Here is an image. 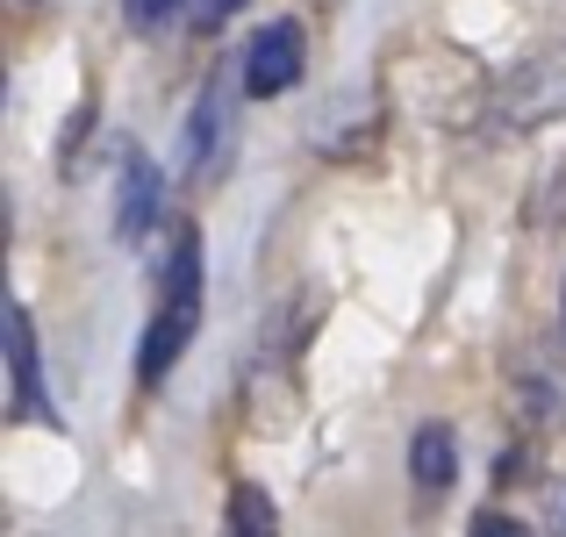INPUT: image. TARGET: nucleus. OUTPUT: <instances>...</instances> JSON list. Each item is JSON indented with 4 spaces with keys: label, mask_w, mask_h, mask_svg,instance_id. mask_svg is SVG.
Instances as JSON below:
<instances>
[{
    "label": "nucleus",
    "mask_w": 566,
    "mask_h": 537,
    "mask_svg": "<svg viewBox=\"0 0 566 537\" xmlns=\"http://www.w3.org/2000/svg\"><path fill=\"white\" fill-rule=\"evenodd\" d=\"M559 530H566V516H559Z\"/></svg>",
    "instance_id": "11"
},
{
    "label": "nucleus",
    "mask_w": 566,
    "mask_h": 537,
    "mask_svg": "<svg viewBox=\"0 0 566 537\" xmlns=\"http://www.w3.org/2000/svg\"><path fill=\"white\" fill-rule=\"evenodd\" d=\"M222 144H230V72H216V80L201 86V108H193V123H187V166L208 172Z\"/></svg>",
    "instance_id": "4"
},
{
    "label": "nucleus",
    "mask_w": 566,
    "mask_h": 537,
    "mask_svg": "<svg viewBox=\"0 0 566 537\" xmlns=\"http://www.w3.org/2000/svg\"><path fill=\"white\" fill-rule=\"evenodd\" d=\"M473 537H531L516 516H502V509H488V516H473Z\"/></svg>",
    "instance_id": "10"
},
{
    "label": "nucleus",
    "mask_w": 566,
    "mask_h": 537,
    "mask_svg": "<svg viewBox=\"0 0 566 537\" xmlns=\"http://www.w3.org/2000/svg\"><path fill=\"white\" fill-rule=\"evenodd\" d=\"M0 337H8L14 415H36V409H43V366H36V330H29V308H8V323H0Z\"/></svg>",
    "instance_id": "5"
},
{
    "label": "nucleus",
    "mask_w": 566,
    "mask_h": 537,
    "mask_svg": "<svg viewBox=\"0 0 566 537\" xmlns=\"http://www.w3.org/2000/svg\"><path fill=\"white\" fill-rule=\"evenodd\" d=\"M409 473H416V487H423V495H444V487L459 481V438H452V423H423V430H416Z\"/></svg>",
    "instance_id": "6"
},
{
    "label": "nucleus",
    "mask_w": 566,
    "mask_h": 537,
    "mask_svg": "<svg viewBox=\"0 0 566 537\" xmlns=\"http://www.w3.org/2000/svg\"><path fill=\"white\" fill-rule=\"evenodd\" d=\"M193 323H201V236L180 230V244H172V265H166V294H158V316L151 330H144V351H137V372L144 380H166L172 358L193 345Z\"/></svg>",
    "instance_id": "1"
},
{
    "label": "nucleus",
    "mask_w": 566,
    "mask_h": 537,
    "mask_svg": "<svg viewBox=\"0 0 566 537\" xmlns=\"http://www.w3.org/2000/svg\"><path fill=\"white\" fill-rule=\"evenodd\" d=\"M222 537H280L273 495H265L259 481H237V487H230V509H222Z\"/></svg>",
    "instance_id": "7"
},
{
    "label": "nucleus",
    "mask_w": 566,
    "mask_h": 537,
    "mask_svg": "<svg viewBox=\"0 0 566 537\" xmlns=\"http://www.w3.org/2000/svg\"><path fill=\"white\" fill-rule=\"evenodd\" d=\"M559 308H566V294H559Z\"/></svg>",
    "instance_id": "12"
},
{
    "label": "nucleus",
    "mask_w": 566,
    "mask_h": 537,
    "mask_svg": "<svg viewBox=\"0 0 566 537\" xmlns=\"http://www.w3.org/2000/svg\"><path fill=\"white\" fill-rule=\"evenodd\" d=\"M123 8H129L137 29H158V22H172V8H187V0H123Z\"/></svg>",
    "instance_id": "9"
},
{
    "label": "nucleus",
    "mask_w": 566,
    "mask_h": 537,
    "mask_svg": "<svg viewBox=\"0 0 566 537\" xmlns=\"http://www.w3.org/2000/svg\"><path fill=\"white\" fill-rule=\"evenodd\" d=\"M237 8H244V0H187V22H193V29H222Z\"/></svg>",
    "instance_id": "8"
},
{
    "label": "nucleus",
    "mask_w": 566,
    "mask_h": 537,
    "mask_svg": "<svg viewBox=\"0 0 566 537\" xmlns=\"http://www.w3.org/2000/svg\"><path fill=\"white\" fill-rule=\"evenodd\" d=\"M302 65H308L302 22H265L259 36H251V57H244V94H259V101L287 94V86L302 80Z\"/></svg>",
    "instance_id": "2"
},
{
    "label": "nucleus",
    "mask_w": 566,
    "mask_h": 537,
    "mask_svg": "<svg viewBox=\"0 0 566 537\" xmlns=\"http://www.w3.org/2000/svg\"><path fill=\"white\" fill-rule=\"evenodd\" d=\"M115 158H123V187H115V236H129V244H137V236L158 222L166 179H158V166H151V158H144L129 137H123V151H115Z\"/></svg>",
    "instance_id": "3"
}]
</instances>
